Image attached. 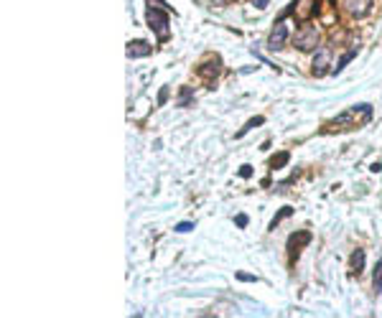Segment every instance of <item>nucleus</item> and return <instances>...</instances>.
<instances>
[{"label": "nucleus", "instance_id": "f257e3e1", "mask_svg": "<svg viewBox=\"0 0 382 318\" xmlns=\"http://www.w3.org/2000/svg\"><path fill=\"white\" fill-rule=\"evenodd\" d=\"M293 44H296L301 51H311V49H316V44H319V31H316V26L303 23V26L296 31V36H293Z\"/></svg>", "mask_w": 382, "mask_h": 318}, {"label": "nucleus", "instance_id": "f03ea898", "mask_svg": "<svg viewBox=\"0 0 382 318\" xmlns=\"http://www.w3.org/2000/svg\"><path fill=\"white\" fill-rule=\"evenodd\" d=\"M148 26L150 31H156L161 41H166L168 38V16L158 8H148Z\"/></svg>", "mask_w": 382, "mask_h": 318}, {"label": "nucleus", "instance_id": "7ed1b4c3", "mask_svg": "<svg viewBox=\"0 0 382 318\" xmlns=\"http://www.w3.org/2000/svg\"><path fill=\"white\" fill-rule=\"evenodd\" d=\"M285 38H288V26L280 21V23H275V28L270 31V38H267V49H283Z\"/></svg>", "mask_w": 382, "mask_h": 318}, {"label": "nucleus", "instance_id": "20e7f679", "mask_svg": "<svg viewBox=\"0 0 382 318\" xmlns=\"http://www.w3.org/2000/svg\"><path fill=\"white\" fill-rule=\"evenodd\" d=\"M329 59H331V49H329V46H324V49L316 51V56H314V74H316V76H324V74L329 71V69H326V66H329Z\"/></svg>", "mask_w": 382, "mask_h": 318}, {"label": "nucleus", "instance_id": "39448f33", "mask_svg": "<svg viewBox=\"0 0 382 318\" xmlns=\"http://www.w3.org/2000/svg\"><path fill=\"white\" fill-rule=\"evenodd\" d=\"M341 6L347 8L352 16L362 18V16H367V11H369V6H372V0H341Z\"/></svg>", "mask_w": 382, "mask_h": 318}, {"label": "nucleus", "instance_id": "423d86ee", "mask_svg": "<svg viewBox=\"0 0 382 318\" xmlns=\"http://www.w3.org/2000/svg\"><path fill=\"white\" fill-rule=\"evenodd\" d=\"M150 51H153V46H150V44H145V41H130V44H128V56H130V59L148 56Z\"/></svg>", "mask_w": 382, "mask_h": 318}, {"label": "nucleus", "instance_id": "0eeeda50", "mask_svg": "<svg viewBox=\"0 0 382 318\" xmlns=\"http://www.w3.org/2000/svg\"><path fill=\"white\" fill-rule=\"evenodd\" d=\"M309 240H311V234H309V232H301L298 237H296V234H291V240H288V247L296 252L298 247H303V245L309 242Z\"/></svg>", "mask_w": 382, "mask_h": 318}, {"label": "nucleus", "instance_id": "6e6552de", "mask_svg": "<svg viewBox=\"0 0 382 318\" xmlns=\"http://www.w3.org/2000/svg\"><path fill=\"white\" fill-rule=\"evenodd\" d=\"M362 267H364V250H357V252L352 255V270L359 275V272H362Z\"/></svg>", "mask_w": 382, "mask_h": 318}, {"label": "nucleus", "instance_id": "1a4fd4ad", "mask_svg": "<svg viewBox=\"0 0 382 318\" xmlns=\"http://www.w3.org/2000/svg\"><path fill=\"white\" fill-rule=\"evenodd\" d=\"M372 283H374V293H382V260H377V265H374Z\"/></svg>", "mask_w": 382, "mask_h": 318}, {"label": "nucleus", "instance_id": "9d476101", "mask_svg": "<svg viewBox=\"0 0 382 318\" xmlns=\"http://www.w3.org/2000/svg\"><path fill=\"white\" fill-rule=\"evenodd\" d=\"M354 56H357V49H352V51H347V54H344V56L339 59V64L334 66V74H339V71H341L344 66H347V64H349V61H352Z\"/></svg>", "mask_w": 382, "mask_h": 318}, {"label": "nucleus", "instance_id": "9b49d317", "mask_svg": "<svg viewBox=\"0 0 382 318\" xmlns=\"http://www.w3.org/2000/svg\"><path fill=\"white\" fill-rule=\"evenodd\" d=\"M291 214H293V209H291V206H283V209H280V214H275V219L270 222V229H275V227H278L285 217H291Z\"/></svg>", "mask_w": 382, "mask_h": 318}, {"label": "nucleus", "instance_id": "f8f14e48", "mask_svg": "<svg viewBox=\"0 0 382 318\" xmlns=\"http://www.w3.org/2000/svg\"><path fill=\"white\" fill-rule=\"evenodd\" d=\"M257 125H262V117H255V120H250V123H247V125H245V128L237 133V138H242L245 133H250V130H252V128H257Z\"/></svg>", "mask_w": 382, "mask_h": 318}, {"label": "nucleus", "instance_id": "ddd939ff", "mask_svg": "<svg viewBox=\"0 0 382 318\" xmlns=\"http://www.w3.org/2000/svg\"><path fill=\"white\" fill-rule=\"evenodd\" d=\"M191 99H194V94H191L188 87H183V89H181V102H178V107H188Z\"/></svg>", "mask_w": 382, "mask_h": 318}, {"label": "nucleus", "instance_id": "4468645a", "mask_svg": "<svg viewBox=\"0 0 382 318\" xmlns=\"http://www.w3.org/2000/svg\"><path fill=\"white\" fill-rule=\"evenodd\" d=\"M285 163H288V153H280L278 158H273V161H270L273 168H280V166H285Z\"/></svg>", "mask_w": 382, "mask_h": 318}, {"label": "nucleus", "instance_id": "2eb2a0df", "mask_svg": "<svg viewBox=\"0 0 382 318\" xmlns=\"http://www.w3.org/2000/svg\"><path fill=\"white\" fill-rule=\"evenodd\" d=\"M194 229V224L191 222H181V224H176V232H181V234H186V232H191Z\"/></svg>", "mask_w": 382, "mask_h": 318}, {"label": "nucleus", "instance_id": "dca6fc26", "mask_svg": "<svg viewBox=\"0 0 382 318\" xmlns=\"http://www.w3.org/2000/svg\"><path fill=\"white\" fill-rule=\"evenodd\" d=\"M237 277H240V280H245V283H257V277H255V275H247V272H237Z\"/></svg>", "mask_w": 382, "mask_h": 318}, {"label": "nucleus", "instance_id": "f3484780", "mask_svg": "<svg viewBox=\"0 0 382 318\" xmlns=\"http://www.w3.org/2000/svg\"><path fill=\"white\" fill-rule=\"evenodd\" d=\"M166 99H168V87H163V89H161V94H158V104L163 107V104H166Z\"/></svg>", "mask_w": 382, "mask_h": 318}, {"label": "nucleus", "instance_id": "a211bd4d", "mask_svg": "<svg viewBox=\"0 0 382 318\" xmlns=\"http://www.w3.org/2000/svg\"><path fill=\"white\" fill-rule=\"evenodd\" d=\"M240 176H242V178H250V176H252V166H247V163H245V166L240 168Z\"/></svg>", "mask_w": 382, "mask_h": 318}, {"label": "nucleus", "instance_id": "6ab92c4d", "mask_svg": "<svg viewBox=\"0 0 382 318\" xmlns=\"http://www.w3.org/2000/svg\"><path fill=\"white\" fill-rule=\"evenodd\" d=\"M235 224H237V227H247V217H245V214H240V217L235 219Z\"/></svg>", "mask_w": 382, "mask_h": 318}, {"label": "nucleus", "instance_id": "aec40b11", "mask_svg": "<svg viewBox=\"0 0 382 318\" xmlns=\"http://www.w3.org/2000/svg\"><path fill=\"white\" fill-rule=\"evenodd\" d=\"M267 6V0H255V8H265Z\"/></svg>", "mask_w": 382, "mask_h": 318}]
</instances>
